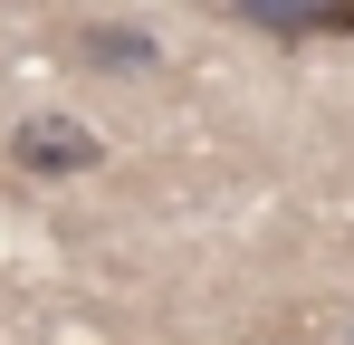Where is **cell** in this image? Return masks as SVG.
Instances as JSON below:
<instances>
[{
  "label": "cell",
  "mask_w": 354,
  "mask_h": 345,
  "mask_svg": "<svg viewBox=\"0 0 354 345\" xmlns=\"http://www.w3.org/2000/svg\"><path fill=\"white\" fill-rule=\"evenodd\" d=\"M10 163L39 172V182H67V172H96V163H106V134L77 125V115H19V125H10Z\"/></svg>",
  "instance_id": "cell-1"
},
{
  "label": "cell",
  "mask_w": 354,
  "mask_h": 345,
  "mask_svg": "<svg viewBox=\"0 0 354 345\" xmlns=\"http://www.w3.org/2000/svg\"><path fill=\"white\" fill-rule=\"evenodd\" d=\"M230 19L259 39H354V0H230Z\"/></svg>",
  "instance_id": "cell-2"
},
{
  "label": "cell",
  "mask_w": 354,
  "mask_h": 345,
  "mask_svg": "<svg viewBox=\"0 0 354 345\" xmlns=\"http://www.w3.org/2000/svg\"><path fill=\"white\" fill-rule=\"evenodd\" d=\"M67 57H86V67H153L163 39L153 29H115V19H77L67 29Z\"/></svg>",
  "instance_id": "cell-3"
}]
</instances>
